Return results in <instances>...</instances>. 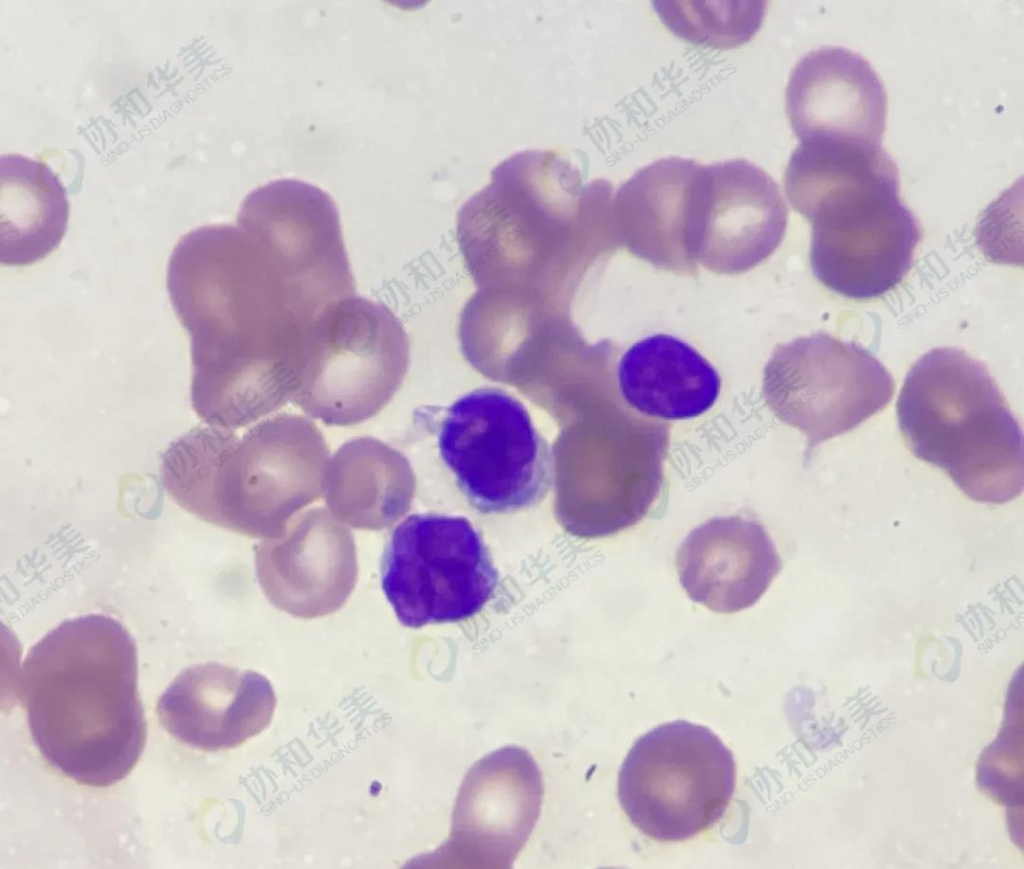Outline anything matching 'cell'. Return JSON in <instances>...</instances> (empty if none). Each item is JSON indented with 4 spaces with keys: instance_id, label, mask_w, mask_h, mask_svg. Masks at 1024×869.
<instances>
[{
    "instance_id": "2",
    "label": "cell",
    "mask_w": 1024,
    "mask_h": 869,
    "mask_svg": "<svg viewBox=\"0 0 1024 869\" xmlns=\"http://www.w3.org/2000/svg\"><path fill=\"white\" fill-rule=\"evenodd\" d=\"M611 185L584 182L552 150H526L498 164L457 215L456 237L477 290L569 311L585 275L618 241Z\"/></svg>"
},
{
    "instance_id": "1",
    "label": "cell",
    "mask_w": 1024,
    "mask_h": 869,
    "mask_svg": "<svg viewBox=\"0 0 1024 869\" xmlns=\"http://www.w3.org/2000/svg\"><path fill=\"white\" fill-rule=\"evenodd\" d=\"M167 288L197 401L242 422L290 402L314 311L266 248L238 225L198 227L174 247Z\"/></svg>"
},
{
    "instance_id": "5",
    "label": "cell",
    "mask_w": 1024,
    "mask_h": 869,
    "mask_svg": "<svg viewBox=\"0 0 1024 869\" xmlns=\"http://www.w3.org/2000/svg\"><path fill=\"white\" fill-rule=\"evenodd\" d=\"M785 188L812 223L811 266L827 288L868 300L907 275L920 225L900 200L897 166L881 146L814 148L799 159Z\"/></svg>"
},
{
    "instance_id": "8",
    "label": "cell",
    "mask_w": 1024,
    "mask_h": 869,
    "mask_svg": "<svg viewBox=\"0 0 1024 869\" xmlns=\"http://www.w3.org/2000/svg\"><path fill=\"white\" fill-rule=\"evenodd\" d=\"M436 436L442 461L481 513L531 508L554 483L550 444L522 402L501 388H477L459 397L446 408Z\"/></svg>"
},
{
    "instance_id": "17",
    "label": "cell",
    "mask_w": 1024,
    "mask_h": 869,
    "mask_svg": "<svg viewBox=\"0 0 1024 869\" xmlns=\"http://www.w3.org/2000/svg\"><path fill=\"white\" fill-rule=\"evenodd\" d=\"M676 566L690 599L714 612L734 613L762 597L781 559L760 523L728 516L691 531L677 551Z\"/></svg>"
},
{
    "instance_id": "10",
    "label": "cell",
    "mask_w": 1024,
    "mask_h": 869,
    "mask_svg": "<svg viewBox=\"0 0 1024 869\" xmlns=\"http://www.w3.org/2000/svg\"><path fill=\"white\" fill-rule=\"evenodd\" d=\"M498 572L478 530L465 517L412 514L392 531L381 559V585L409 628L467 620L492 598Z\"/></svg>"
},
{
    "instance_id": "4",
    "label": "cell",
    "mask_w": 1024,
    "mask_h": 869,
    "mask_svg": "<svg viewBox=\"0 0 1024 869\" xmlns=\"http://www.w3.org/2000/svg\"><path fill=\"white\" fill-rule=\"evenodd\" d=\"M330 459L313 421L278 414L239 437L234 429L196 426L161 458L167 494L214 526L251 538L281 535L295 513L323 496Z\"/></svg>"
},
{
    "instance_id": "22",
    "label": "cell",
    "mask_w": 1024,
    "mask_h": 869,
    "mask_svg": "<svg viewBox=\"0 0 1024 869\" xmlns=\"http://www.w3.org/2000/svg\"><path fill=\"white\" fill-rule=\"evenodd\" d=\"M661 21L678 37L713 48L749 41L765 15L763 1H654Z\"/></svg>"
},
{
    "instance_id": "9",
    "label": "cell",
    "mask_w": 1024,
    "mask_h": 869,
    "mask_svg": "<svg viewBox=\"0 0 1024 869\" xmlns=\"http://www.w3.org/2000/svg\"><path fill=\"white\" fill-rule=\"evenodd\" d=\"M735 781L734 758L719 737L704 726L677 720L634 743L620 769L618 798L643 834L682 841L723 816Z\"/></svg>"
},
{
    "instance_id": "11",
    "label": "cell",
    "mask_w": 1024,
    "mask_h": 869,
    "mask_svg": "<svg viewBox=\"0 0 1024 869\" xmlns=\"http://www.w3.org/2000/svg\"><path fill=\"white\" fill-rule=\"evenodd\" d=\"M893 377L867 349L819 332L779 345L764 369L771 412L806 436L805 458L892 400Z\"/></svg>"
},
{
    "instance_id": "3",
    "label": "cell",
    "mask_w": 1024,
    "mask_h": 869,
    "mask_svg": "<svg viewBox=\"0 0 1024 869\" xmlns=\"http://www.w3.org/2000/svg\"><path fill=\"white\" fill-rule=\"evenodd\" d=\"M19 699L35 745L79 785L107 788L135 767L147 741L135 642L117 620L62 622L32 646Z\"/></svg>"
},
{
    "instance_id": "6",
    "label": "cell",
    "mask_w": 1024,
    "mask_h": 869,
    "mask_svg": "<svg viewBox=\"0 0 1024 869\" xmlns=\"http://www.w3.org/2000/svg\"><path fill=\"white\" fill-rule=\"evenodd\" d=\"M897 417L914 456L973 500L1001 504L1021 494L1022 430L982 362L952 347L928 351L905 378Z\"/></svg>"
},
{
    "instance_id": "20",
    "label": "cell",
    "mask_w": 1024,
    "mask_h": 869,
    "mask_svg": "<svg viewBox=\"0 0 1024 869\" xmlns=\"http://www.w3.org/2000/svg\"><path fill=\"white\" fill-rule=\"evenodd\" d=\"M415 478L407 460L373 438L345 443L328 461L323 496L340 521L379 530L410 508Z\"/></svg>"
},
{
    "instance_id": "7",
    "label": "cell",
    "mask_w": 1024,
    "mask_h": 869,
    "mask_svg": "<svg viewBox=\"0 0 1024 869\" xmlns=\"http://www.w3.org/2000/svg\"><path fill=\"white\" fill-rule=\"evenodd\" d=\"M410 345L383 303L354 294L331 303L310 324L292 403L329 426L378 414L407 373Z\"/></svg>"
},
{
    "instance_id": "15",
    "label": "cell",
    "mask_w": 1024,
    "mask_h": 869,
    "mask_svg": "<svg viewBox=\"0 0 1024 869\" xmlns=\"http://www.w3.org/2000/svg\"><path fill=\"white\" fill-rule=\"evenodd\" d=\"M786 113L800 141L881 145L887 94L861 55L824 46L803 56L786 87Z\"/></svg>"
},
{
    "instance_id": "14",
    "label": "cell",
    "mask_w": 1024,
    "mask_h": 869,
    "mask_svg": "<svg viewBox=\"0 0 1024 869\" xmlns=\"http://www.w3.org/2000/svg\"><path fill=\"white\" fill-rule=\"evenodd\" d=\"M261 590L277 609L314 619L340 609L358 575L354 538L329 510L294 515L278 537L255 546Z\"/></svg>"
},
{
    "instance_id": "16",
    "label": "cell",
    "mask_w": 1024,
    "mask_h": 869,
    "mask_svg": "<svg viewBox=\"0 0 1024 869\" xmlns=\"http://www.w3.org/2000/svg\"><path fill=\"white\" fill-rule=\"evenodd\" d=\"M276 707L263 675L217 662L182 670L156 704L158 720L174 738L204 751L237 747L263 731Z\"/></svg>"
},
{
    "instance_id": "19",
    "label": "cell",
    "mask_w": 1024,
    "mask_h": 869,
    "mask_svg": "<svg viewBox=\"0 0 1024 869\" xmlns=\"http://www.w3.org/2000/svg\"><path fill=\"white\" fill-rule=\"evenodd\" d=\"M617 383L629 407L664 420L704 414L721 389L711 363L685 341L667 334L650 335L630 346L618 363Z\"/></svg>"
},
{
    "instance_id": "12",
    "label": "cell",
    "mask_w": 1024,
    "mask_h": 869,
    "mask_svg": "<svg viewBox=\"0 0 1024 869\" xmlns=\"http://www.w3.org/2000/svg\"><path fill=\"white\" fill-rule=\"evenodd\" d=\"M787 208L776 182L745 160L701 165L688 257L718 273L748 270L782 240Z\"/></svg>"
},
{
    "instance_id": "18",
    "label": "cell",
    "mask_w": 1024,
    "mask_h": 869,
    "mask_svg": "<svg viewBox=\"0 0 1024 869\" xmlns=\"http://www.w3.org/2000/svg\"><path fill=\"white\" fill-rule=\"evenodd\" d=\"M701 165L670 157L638 170L613 197L618 241L668 267H690L687 241Z\"/></svg>"
},
{
    "instance_id": "13",
    "label": "cell",
    "mask_w": 1024,
    "mask_h": 869,
    "mask_svg": "<svg viewBox=\"0 0 1024 869\" xmlns=\"http://www.w3.org/2000/svg\"><path fill=\"white\" fill-rule=\"evenodd\" d=\"M542 797V775L528 751L507 746L486 755L462 783L444 856L464 866L510 867L534 828Z\"/></svg>"
},
{
    "instance_id": "21",
    "label": "cell",
    "mask_w": 1024,
    "mask_h": 869,
    "mask_svg": "<svg viewBox=\"0 0 1024 869\" xmlns=\"http://www.w3.org/2000/svg\"><path fill=\"white\" fill-rule=\"evenodd\" d=\"M69 220L66 191L44 162L20 154L0 158V262L44 259L62 241Z\"/></svg>"
}]
</instances>
